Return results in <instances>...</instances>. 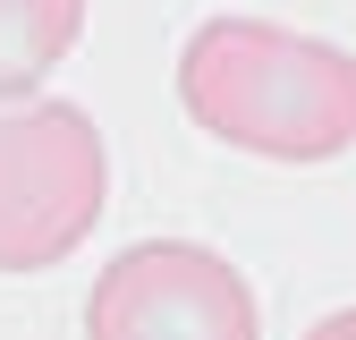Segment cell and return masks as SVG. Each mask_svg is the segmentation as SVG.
<instances>
[{
	"label": "cell",
	"instance_id": "cell-3",
	"mask_svg": "<svg viewBox=\"0 0 356 340\" xmlns=\"http://www.w3.org/2000/svg\"><path fill=\"white\" fill-rule=\"evenodd\" d=\"M85 340H263V323L229 255L187 238H136L85 289Z\"/></svg>",
	"mask_w": 356,
	"mask_h": 340
},
{
	"label": "cell",
	"instance_id": "cell-2",
	"mask_svg": "<svg viewBox=\"0 0 356 340\" xmlns=\"http://www.w3.org/2000/svg\"><path fill=\"white\" fill-rule=\"evenodd\" d=\"M102 128L76 102H0V272H42L102 212Z\"/></svg>",
	"mask_w": 356,
	"mask_h": 340
},
{
	"label": "cell",
	"instance_id": "cell-1",
	"mask_svg": "<svg viewBox=\"0 0 356 340\" xmlns=\"http://www.w3.org/2000/svg\"><path fill=\"white\" fill-rule=\"evenodd\" d=\"M178 102L263 162H331L356 145V52L263 17H204L178 52Z\"/></svg>",
	"mask_w": 356,
	"mask_h": 340
},
{
	"label": "cell",
	"instance_id": "cell-5",
	"mask_svg": "<svg viewBox=\"0 0 356 340\" xmlns=\"http://www.w3.org/2000/svg\"><path fill=\"white\" fill-rule=\"evenodd\" d=\"M305 340H356V307H339V315H323V323L305 332Z\"/></svg>",
	"mask_w": 356,
	"mask_h": 340
},
{
	"label": "cell",
	"instance_id": "cell-4",
	"mask_svg": "<svg viewBox=\"0 0 356 340\" xmlns=\"http://www.w3.org/2000/svg\"><path fill=\"white\" fill-rule=\"evenodd\" d=\"M85 0H0V102H34V85L68 60Z\"/></svg>",
	"mask_w": 356,
	"mask_h": 340
}]
</instances>
